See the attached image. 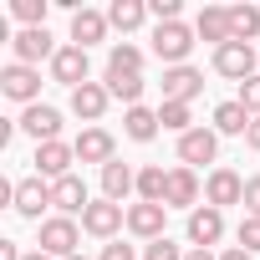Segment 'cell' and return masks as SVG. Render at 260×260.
Wrapping results in <instances>:
<instances>
[{
    "instance_id": "6da1fadb",
    "label": "cell",
    "mask_w": 260,
    "mask_h": 260,
    "mask_svg": "<svg viewBox=\"0 0 260 260\" xmlns=\"http://www.w3.org/2000/svg\"><path fill=\"white\" fill-rule=\"evenodd\" d=\"M194 26H184V21H169V26H153V56L164 61V72L169 67H189V51H194Z\"/></svg>"
},
{
    "instance_id": "7a4b0ae2",
    "label": "cell",
    "mask_w": 260,
    "mask_h": 260,
    "mask_svg": "<svg viewBox=\"0 0 260 260\" xmlns=\"http://www.w3.org/2000/svg\"><path fill=\"white\" fill-rule=\"evenodd\" d=\"M77 245H82V224H77V219H67V214H51V219H41L36 250H46L51 260H67V255H82Z\"/></svg>"
},
{
    "instance_id": "3957f363",
    "label": "cell",
    "mask_w": 260,
    "mask_h": 260,
    "mask_svg": "<svg viewBox=\"0 0 260 260\" xmlns=\"http://www.w3.org/2000/svg\"><path fill=\"white\" fill-rule=\"evenodd\" d=\"M82 230L92 235V240H122V230H127V209L122 204H112V199H92L87 204V214H82Z\"/></svg>"
},
{
    "instance_id": "277c9868",
    "label": "cell",
    "mask_w": 260,
    "mask_h": 260,
    "mask_svg": "<svg viewBox=\"0 0 260 260\" xmlns=\"http://www.w3.org/2000/svg\"><path fill=\"white\" fill-rule=\"evenodd\" d=\"M61 46H56V36L46 31V26H31V31H16L11 36V56L21 61V67H41V61H51Z\"/></svg>"
},
{
    "instance_id": "5b68a950",
    "label": "cell",
    "mask_w": 260,
    "mask_h": 260,
    "mask_svg": "<svg viewBox=\"0 0 260 260\" xmlns=\"http://www.w3.org/2000/svg\"><path fill=\"white\" fill-rule=\"evenodd\" d=\"M0 92H6L11 102H21V107H36L41 102V72L36 67H21V61L0 67Z\"/></svg>"
},
{
    "instance_id": "8992f818",
    "label": "cell",
    "mask_w": 260,
    "mask_h": 260,
    "mask_svg": "<svg viewBox=\"0 0 260 260\" xmlns=\"http://www.w3.org/2000/svg\"><path fill=\"white\" fill-rule=\"evenodd\" d=\"M16 127H21L26 138H36V143H56V138H61V107H51V102H36V107H21Z\"/></svg>"
},
{
    "instance_id": "52a82bcc",
    "label": "cell",
    "mask_w": 260,
    "mask_h": 260,
    "mask_svg": "<svg viewBox=\"0 0 260 260\" xmlns=\"http://www.w3.org/2000/svg\"><path fill=\"white\" fill-rule=\"evenodd\" d=\"M255 67H260V56H255V46H245V41H224V46L214 51V72L230 77V82H250Z\"/></svg>"
},
{
    "instance_id": "ba28073f",
    "label": "cell",
    "mask_w": 260,
    "mask_h": 260,
    "mask_svg": "<svg viewBox=\"0 0 260 260\" xmlns=\"http://www.w3.org/2000/svg\"><path fill=\"white\" fill-rule=\"evenodd\" d=\"M184 235H189V245H194V250H209V245H219V240H224V209H214V204H199V209H189V224H184Z\"/></svg>"
},
{
    "instance_id": "9c48e42d",
    "label": "cell",
    "mask_w": 260,
    "mask_h": 260,
    "mask_svg": "<svg viewBox=\"0 0 260 260\" xmlns=\"http://www.w3.org/2000/svg\"><path fill=\"white\" fill-rule=\"evenodd\" d=\"M72 148H77V164H97V169H107L117 158V138L107 133V127H82V133L72 138Z\"/></svg>"
},
{
    "instance_id": "30bf717a",
    "label": "cell",
    "mask_w": 260,
    "mask_h": 260,
    "mask_svg": "<svg viewBox=\"0 0 260 260\" xmlns=\"http://www.w3.org/2000/svg\"><path fill=\"white\" fill-rule=\"evenodd\" d=\"M87 72H92V56H87L82 46H72V41L51 56V82H61V87H72V92H77L82 82H92Z\"/></svg>"
},
{
    "instance_id": "8fae6325",
    "label": "cell",
    "mask_w": 260,
    "mask_h": 260,
    "mask_svg": "<svg viewBox=\"0 0 260 260\" xmlns=\"http://www.w3.org/2000/svg\"><path fill=\"white\" fill-rule=\"evenodd\" d=\"M36 174L46 179V184H56V179H67L72 174V164H77V148L67 143V138H56V143H36Z\"/></svg>"
},
{
    "instance_id": "7c38bea8",
    "label": "cell",
    "mask_w": 260,
    "mask_h": 260,
    "mask_svg": "<svg viewBox=\"0 0 260 260\" xmlns=\"http://www.w3.org/2000/svg\"><path fill=\"white\" fill-rule=\"evenodd\" d=\"M204 204H214V209H230V204H245V179L235 174V169H209V179H204Z\"/></svg>"
},
{
    "instance_id": "4fadbf2b",
    "label": "cell",
    "mask_w": 260,
    "mask_h": 260,
    "mask_svg": "<svg viewBox=\"0 0 260 260\" xmlns=\"http://www.w3.org/2000/svg\"><path fill=\"white\" fill-rule=\"evenodd\" d=\"M219 158V133L214 127H189L179 138V164L184 169H199V164H214Z\"/></svg>"
},
{
    "instance_id": "5bb4252c",
    "label": "cell",
    "mask_w": 260,
    "mask_h": 260,
    "mask_svg": "<svg viewBox=\"0 0 260 260\" xmlns=\"http://www.w3.org/2000/svg\"><path fill=\"white\" fill-rule=\"evenodd\" d=\"M164 224H169V204H127V235H138V240H164Z\"/></svg>"
},
{
    "instance_id": "9a60e30c",
    "label": "cell",
    "mask_w": 260,
    "mask_h": 260,
    "mask_svg": "<svg viewBox=\"0 0 260 260\" xmlns=\"http://www.w3.org/2000/svg\"><path fill=\"white\" fill-rule=\"evenodd\" d=\"M107 107H112V92H107L102 82H82V87L72 92V117H82L87 127H97Z\"/></svg>"
},
{
    "instance_id": "2e32d148",
    "label": "cell",
    "mask_w": 260,
    "mask_h": 260,
    "mask_svg": "<svg viewBox=\"0 0 260 260\" xmlns=\"http://www.w3.org/2000/svg\"><path fill=\"white\" fill-rule=\"evenodd\" d=\"M199 199H204V184H199V174L194 169H169V194H164V204L169 209H199Z\"/></svg>"
},
{
    "instance_id": "e0dca14e",
    "label": "cell",
    "mask_w": 260,
    "mask_h": 260,
    "mask_svg": "<svg viewBox=\"0 0 260 260\" xmlns=\"http://www.w3.org/2000/svg\"><path fill=\"white\" fill-rule=\"evenodd\" d=\"M51 204V184L41 179V174H26V179H16V214L21 219H36L41 224V209Z\"/></svg>"
},
{
    "instance_id": "ac0fdd59",
    "label": "cell",
    "mask_w": 260,
    "mask_h": 260,
    "mask_svg": "<svg viewBox=\"0 0 260 260\" xmlns=\"http://www.w3.org/2000/svg\"><path fill=\"white\" fill-rule=\"evenodd\" d=\"M194 36L209 41L214 51H219L224 41H235V31H230V6H204V11L194 16Z\"/></svg>"
},
{
    "instance_id": "d6986e66",
    "label": "cell",
    "mask_w": 260,
    "mask_h": 260,
    "mask_svg": "<svg viewBox=\"0 0 260 260\" xmlns=\"http://www.w3.org/2000/svg\"><path fill=\"white\" fill-rule=\"evenodd\" d=\"M204 92V72L199 67H169L164 72V102H194Z\"/></svg>"
},
{
    "instance_id": "ffe728a7",
    "label": "cell",
    "mask_w": 260,
    "mask_h": 260,
    "mask_svg": "<svg viewBox=\"0 0 260 260\" xmlns=\"http://www.w3.org/2000/svg\"><path fill=\"white\" fill-rule=\"evenodd\" d=\"M51 204L67 214V219H77V214H87V204H92V194H87V184H82V174H67V179H56L51 184Z\"/></svg>"
},
{
    "instance_id": "44dd1931",
    "label": "cell",
    "mask_w": 260,
    "mask_h": 260,
    "mask_svg": "<svg viewBox=\"0 0 260 260\" xmlns=\"http://www.w3.org/2000/svg\"><path fill=\"white\" fill-rule=\"evenodd\" d=\"M107 31H112V26H107V11H87V6H82V11L72 16V46H82V51H92L97 41H107Z\"/></svg>"
},
{
    "instance_id": "7402d4cb",
    "label": "cell",
    "mask_w": 260,
    "mask_h": 260,
    "mask_svg": "<svg viewBox=\"0 0 260 260\" xmlns=\"http://www.w3.org/2000/svg\"><path fill=\"white\" fill-rule=\"evenodd\" d=\"M127 194H138V169H133V164H122V158H112V164L102 169V199L122 204Z\"/></svg>"
},
{
    "instance_id": "603a6c76",
    "label": "cell",
    "mask_w": 260,
    "mask_h": 260,
    "mask_svg": "<svg viewBox=\"0 0 260 260\" xmlns=\"http://www.w3.org/2000/svg\"><path fill=\"white\" fill-rule=\"evenodd\" d=\"M250 122H255V117L245 112L240 97H230V102L214 107V133H219V138H245V133H250Z\"/></svg>"
},
{
    "instance_id": "cb8c5ba5",
    "label": "cell",
    "mask_w": 260,
    "mask_h": 260,
    "mask_svg": "<svg viewBox=\"0 0 260 260\" xmlns=\"http://www.w3.org/2000/svg\"><path fill=\"white\" fill-rule=\"evenodd\" d=\"M143 21H148V0H112L107 6V26L122 31V36H133Z\"/></svg>"
},
{
    "instance_id": "d4e9b609",
    "label": "cell",
    "mask_w": 260,
    "mask_h": 260,
    "mask_svg": "<svg viewBox=\"0 0 260 260\" xmlns=\"http://www.w3.org/2000/svg\"><path fill=\"white\" fill-rule=\"evenodd\" d=\"M158 127H164V122H158V107H127V112H122V133L133 138V143H153Z\"/></svg>"
},
{
    "instance_id": "484cf974",
    "label": "cell",
    "mask_w": 260,
    "mask_h": 260,
    "mask_svg": "<svg viewBox=\"0 0 260 260\" xmlns=\"http://www.w3.org/2000/svg\"><path fill=\"white\" fill-rule=\"evenodd\" d=\"M143 46H133V41H112V51H107V72H117V77H143Z\"/></svg>"
},
{
    "instance_id": "4316f807",
    "label": "cell",
    "mask_w": 260,
    "mask_h": 260,
    "mask_svg": "<svg viewBox=\"0 0 260 260\" xmlns=\"http://www.w3.org/2000/svg\"><path fill=\"white\" fill-rule=\"evenodd\" d=\"M102 87H107L112 102H122V107H143V92H148L143 77H117V72H102Z\"/></svg>"
},
{
    "instance_id": "83f0119b",
    "label": "cell",
    "mask_w": 260,
    "mask_h": 260,
    "mask_svg": "<svg viewBox=\"0 0 260 260\" xmlns=\"http://www.w3.org/2000/svg\"><path fill=\"white\" fill-rule=\"evenodd\" d=\"M164 194H169V169L143 164V169H138V199H143V204H164Z\"/></svg>"
},
{
    "instance_id": "f1b7e54d",
    "label": "cell",
    "mask_w": 260,
    "mask_h": 260,
    "mask_svg": "<svg viewBox=\"0 0 260 260\" xmlns=\"http://www.w3.org/2000/svg\"><path fill=\"white\" fill-rule=\"evenodd\" d=\"M230 31L235 41H260V6H230Z\"/></svg>"
},
{
    "instance_id": "f546056e",
    "label": "cell",
    "mask_w": 260,
    "mask_h": 260,
    "mask_svg": "<svg viewBox=\"0 0 260 260\" xmlns=\"http://www.w3.org/2000/svg\"><path fill=\"white\" fill-rule=\"evenodd\" d=\"M158 122H164V133H179V138L189 133V127H199L189 102H164V107H158Z\"/></svg>"
},
{
    "instance_id": "4dcf8cb0",
    "label": "cell",
    "mask_w": 260,
    "mask_h": 260,
    "mask_svg": "<svg viewBox=\"0 0 260 260\" xmlns=\"http://www.w3.org/2000/svg\"><path fill=\"white\" fill-rule=\"evenodd\" d=\"M46 11H51V0H11V16L21 21V31L46 26Z\"/></svg>"
},
{
    "instance_id": "1f68e13d",
    "label": "cell",
    "mask_w": 260,
    "mask_h": 260,
    "mask_svg": "<svg viewBox=\"0 0 260 260\" xmlns=\"http://www.w3.org/2000/svg\"><path fill=\"white\" fill-rule=\"evenodd\" d=\"M235 240H240V250L260 255V219H255V214H245V219H240V230H235Z\"/></svg>"
},
{
    "instance_id": "d6a6232c",
    "label": "cell",
    "mask_w": 260,
    "mask_h": 260,
    "mask_svg": "<svg viewBox=\"0 0 260 260\" xmlns=\"http://www.w3.org/2000/svg\"><path fill=\"white\" fill-rule=\"evenodd\" d=\"M184 255H189V250H179L169 235H164V240H153V245H143V260H184Z\"/></svg>"
},
{
    "instance_id": "836d02e7",
    "label": "cell",
    "mask_w": 260,
    "mask_h": 260,
    "mask_svg": "<svg viewBox=\"0 0 260 260\" xmlns=\"http://www.w3.org/2000/svg\"><path fill=\"white\" fill-rule=\"evenodd\" d=\"M240 102H245L250 117H260V72H255L250 82H240Z\"/></svg>"
},
{
    "instance_id": "e575fe53",
    "label": "cell",
    "mask_w": 260,
    "mask_h": 260,
    "mask_svg": "<svg viewBox=\"0 0 260 260\" xmlns=\"http://www.w3.org/2000/svg\"><path fill=\"white\" fill-rule=\"evenodd\" d=\"M97 260H138V250H133V245H122V240H107Z\"/></svg>"
},
{
    "instance_id": "d590c367",
    "label": "cell",
    "mask_w": 260,
    "mask_h": 260,
    "mask_svg": "<svg viewBox=\"0 0 260 260\" xmlns=\"http://www.w3.org/2000/svg\"><path fill=\"white\" fill-rule=\"evenodd\" d=\"M245 214H255V219H260V174H255V179H245Z\"/></svg>"
},
{
    "instance_id": "8d00e7d4",
    "label": "cell",
    "mask_w": 260,
    "mask_h": 260,
    "mask_svg": "<svg viewBox=\"0 0 260 260\" xmlns=\"http://www.w3.org/2000/svg\"><path fill=\"white\" fill-rule=\"evenodd\" d=\"M245 148H250V153H260V117L250 122V133H245Z\"/></svg>"
},
{
    "instance_id": "74e56055",
    "label": "cell",
    "mask_w": 260,
    "mask_h": 260,
    "mask_svg": "<svg viewBox=\"0 0 260 260\" xmlns=\"http://www.w3.org/2000/svg\"><path fill=\"white\" fill-rule=\"evenodd\" d=\"M219 260H255V255H250V250H240V245H230V250H224Z\"/></svg>"
},
{
    "instance_id": "f35d334b",
    "label": "cell",
    "mask_w": 260,
    "mask_h": 260,
    "mask_svg": "<svg viewBox=\"0 0 260 260\" xmlns=\"http://www.w3.org/2000/svg\"><path fill=\"white\" fill-rule=\"evenodd\" d=\"M184 260H219V255H214V250H189Z\"/></svg>"
},
{
    "instance_id": "ab89813d",
    "label": "cell",
    "mask_w": 260,
    "mask_h": 260,
    "mask_svg": "<svg viewBox=\"0 0 260 260\" xmlns=\"http://www.w3.org/2000/svg\"><path fill=\"white\" fill-rule=\"evenodd\" d=\"M26 260H51V255L46 250H26Z\"/></svg>"
},
{
    "instance_id": "60d3db41",
    "label": "cell",
    "mask_w": 260,
    "mask_h": 260,
    "mask_svg": "<svg viewBox=\"0 0 260 260\" xmlns=\"http://www.w3.org/2000/svg\"><path fill=\"white\" fill-rule=\"evenodd\" d=\"M67 260H87V255H67Z\"/></svg>"
}]
</instances>
